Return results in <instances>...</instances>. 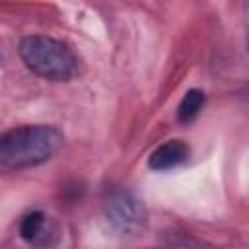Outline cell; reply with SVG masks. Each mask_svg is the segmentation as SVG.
Wrapping results in <instances>:
<instances>
[{
    "label": "cell",
    "instance_id": "obj_2",
    "mask_svg": "<svg viewBox=\"0 0 249 249\" xmlns=\"http://www.w3.org/2000/svg\"><path fill=\"white\" fill-rule=\"evenodd\" d=\"M19 58L39 78L49 82H70L76 78L80 60L62 41L47 35H27L19 41Z\"/></svg>",
    "mask_w": 249,
    "mask_h": 249
},
{
    "label": "cell",
    "instance_id": "obj_5",
    "mask_svg": "<svg viewBox=\"0 0 249 249\" xmlns=\"http://www.w3.org/2000/svg\"><path fill=\"white\" fill-rule=\"evenodd\" d=\"M189 146L183 140H167L161 146H158L150 158H148V165L154 171H165V169H173L177 165H181L183 161H187L189 158Z\"/></svg>",
    "mask_w": 249,
    "mask_h": 249
},
{
    "label": "cell",
    "instance_id": "obj_1",
    "mask_svg": "<svg viewBox=\"0 0 249 249\" xmlns=\"http://www.w3.org/2000/svg\"><path fill=\"white\" fill-rule=\"evenodd\" d=\"M64 136L51 124H21L0 134V167L29 169L49 161L62 146Z\"/></svg>",
    "mask_w": 249,
    "mask_h": 249
},
{
    "label": "cell",
    "instance_id": "obj_3",
    "mask_svg": "<svg viewBox=\"0 0 249 249\" xmlns=\"http://www.w3.org/2000/svg\"><path fill=\"white\" fill-rule=\"evenodd\" d=\"M105 222L115 235H136L146 224V210L134 195L117 193L105 204Z\"/></svg>",
    "mask_w": 249,
    "mask_h": 249
},
{
    "label": "cell",
    "instance_id": "obj_4",
    "mask_svg": "<svg viewBox=\"0 0 249 249\" xmlns=\"http://www.w3.org/2000/svg\"><path fill=\"white\" fill-rule=\"evenodd\" d=\"M19 235H21V239H25L27 243H31L35 247L53 245L54 237H56L49 216L45 212H41V210H31L21 218Z\"/></svg>",
    "mask_w": 249,
    "mask_h": 249
},
{
    "label": "cell",
    "instance_id": "obj_6",
    "mask_svg": "<svg viewBox=\"0 0 249 249\" xmlns=\"http://www.w3.org/2000/svg\"><path fill=\"white\" fill-rule=\"evenodd\" d=\"M204 103H206V95H204L202 89H196V88L189 89V91L183 95V99H181V103H179V107H177V119H179L181 123H191V121H195V119L198 117L200 109L204 107Z\"/></svg>",
    "mask_w": 249,
    "mask_h": 249
}]
</instances>
